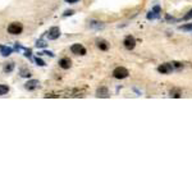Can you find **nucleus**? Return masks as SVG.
<instances>
[{
    "label": "nucleus",
    "instance_id": "nucleus-3",
    "mask_svg": "<svg viewBox=\"0 0 192 192\" xmlns=\"http://www.w3.org/2000/svg\"><path fill=\"white\" fill-rule=\"evenodd\" d=\"M71 51L76 55H86V49L81 44H74L71 46Z\"/></svg>",
    "mask_w": 192,
    "mask_h": 192
},
{
    "label": "nucleus",
    "instance_id": "nucleus-18",
    "mask_svg": "<svg viewBox=\"0 0 192 192\" xmlns=\"http://www.w3.org/2000/svg\"><path fill=\"white\" fill-rule=\"evenodd\" d=\"M191 18H192V9H191V10H190V12H188V13H187V14H186V16H184V17H183V19H184V21H188V19H191Z\"/></svg>",
    "mask_w": 192,
    "mask_h": 192
},
{
    "label": "nucleus",
    "instance_id": "nucleus-13",
    "mask_svg": "<svg viewBox=\"0 0 192 192\" xmlns=\"http://www.w3.org/2000/svg\"><path fill=\"white\" fill-rule=\"evenodd\" d=\"M9 92V87L6 85H0V96L5 95V94Z\"/></svg>",
    "mask_w": 192,
    "mask_h": 192
},
{
    "label": "nucleus",
    "instance_id": "nucleus-9",
    "mask_svg": "<svg viewBox=\"0 0 192 192\" xmlns=\"http://www.w3.org/2000/svg\"><path fill=\"white\" fill-rule=\"evenodd\" d=\"M96 96L97 97H108L109 96V91H108L106 87H100L96 91Z\"/></svg>",
    "mask_w": 192,
    "mask_h": 192
},
{
    "label": "nucleus",
    "instance_id": "nucleus-1",
    "mask_svg": "<svg viewBox=\"0 0 192 192\" xmlns=\"http://www.w3.org/2000/svg\"><path fill=\"white\" fill-rule=\"evenodd\" d=\"M128 74H130V72H128V69L124 68V67H118V68H115L114 71H113V76H114L117 79L127 78Z\"/></svg>",
    "mask_w": 192,
    "mask_h": 192
},
{
    "label": "nucleus",
    "instance_id": "nucleus-8",
    "mask_svg": "<svg viewBox=\"0 0 192 192\" xmlns=\"http://www.w3.org/2000/svg\"><path fill=\"white\" fill-rule=\"evenodd\" d=\"M172 69L173 67L170 64H162L160 67L158 68V71L162 73V74H166V73H169V72H172Z\"/></svg>",
    "mask_w": 192,
    "mask_h": 192
},
{
    "label": "nucleus",
    "instance_id": "nucleus-10",
    "mask_svg": "<svg viewBox=\"0 0 192 192\" xmlns=\"http://www.w3.org/2000/svg\"><path fill=\"white\" fill-rule=\"evenodd\" d=\"M12 51H13L12 47L4 46V45H0V53H1L3 57H8V55L12 54Z\"/></svg>",
    "mask_w": 192,
    "mask_h": 192
},
{
    "label": "nucleus",
    "instance_id": "nucleus-11",
    "mask_svg": "<svg viewBox=\"0 0 192 192\" xmlns=\"http://www.w3.org/2000/svg\"><path fill=\"white\" fill-rule=\"evenodd\" d=\"M13 69H14V63H6V64L4 65V72L5 73L12 72Z\"/></svg>",
    "mask_w": 192,
    "mask_h": 192
},
{
    "label": "nucleus",
    "instance_id": "nucleus-12",
    "mask_svg": "<svg viewBox=\"0 0 192 192\" xmlns=\"http://www.w3.org/2000/svg\"><path fill=\"white\" fill-rule=\"evenodd\" d=\"M97 46H99L100 50H108L109 45H108L106 41H99V43H97Z\"/></svg>",
    "mask_w": 192,
    "mask_h": 192
},
{
    "label": "nucleus",
    "instance_id": "nucleus-4",
    "mask_svg": "<svg viewBox=\"0 0 192 192\" xmlns=\"http://www.w3.org/2000/svg\"><path fill=\"white\" fill-rule=\"evenodd\" d=\"M46 35H47L49 40H57V38L60 36V30H59V27H51V28L47 31Z\"/></svg>",
    "mask_w": 192,
    "mask_h": 192
},
{
    "label": "nucleus",
    "instance_id": "nucleus-16",
    "mask_svg": "<svg viewBox=\"0 0 192 192\" xmlns=\"http://www.w3.org/2000/svg\"><path fill=\"white\" fill-rule=\"evenodd\" d=\"M36 46L37 47H45V46H46V44H45L44 40H38L37 43H36Z\"/></svg>",
    "mask_w": 192,
    "mask_h": 192
},
{
    "label": "nucleus",
    "instance_id": "nucleus-7",
    "mask_svg": "<svg viewBox=\"0 0 192 192\" xmlns=\"http://www.w3.org/2000/svg\"><path fill=\"white\" fill-rule=\"evenodd\" d=\"M38 86H40V82L36 81V79H31V81H28V82L26 83V89L30 90V91H32V90L37 89Z\"/></svg>",
    "mask_w": 192,
    "mask_h": 192
},
{
    "label": "nucleus",
    "instance_id": "nucleus-2",
    "mask_svg": "<svg viewBox=\"0 0 192 192\" xmlns=\"http://www.w3.org/2000/svg\"><path fill=\"white\" fill-rule=\"evenodd\" d=\"M22 31H23V27H22V24L18 22L10 23L8 26V32L10 35H19V33H22Z\"/></svg>",
    "mask_w": 192,
    "mask_h": 192
},
{
    "label": "nucleus",
    "instance_id": "nucleus-6",
    "mask_svg": "<svg viewBox=\"0 0 192 192\" xmlns=\"http://www.w3.org/2000/svg\"><path fill=\"white\" fill-rule=\"evenodd\" d=\"M59 65H60V68H63V69H69L72 65V62L69 58H63L59 60Z\"/></svg>",
    "mask_w": 192,
    "mask_h": 192
},
{
    "label": "nucleus",
    "instance_id": "nucleus-19",
    "mask_svg": "<svg viewBox=\"0 0 192 192\" xmlns=\"http://www.w3.org/2000/svg\"><path fill=\"white\" fill-rule=\"evenodd\" d=\"M182 30H184V31H188V30H192V23L191 24H187V26H183V27H181Z\"/></svg>",
    "mask_w": 192,
    "mask_h": 192
},
{
    "label": "nucleus",
    "instance_id": "nucleus-17",
    "mask_svg": "<svg viewBox=\"0 0 192 192\" xmlns=\"http://www.w3.org/2000/svg\"><path fill=\"white\" fill-rule=\"evenodd\" d=\"M155 17H158V14H156V13L154 12V10H152V12H150L149 14H147V18H149V19H154Z\"/></svg>",
    "mask_w": 192,
    "mask_h": 192
},
{
    "label": "nucleus",
    "instance_id": "nucleus-20",
    "mask_svg": "<svg viewBox=\"0 0 192 192\" xmlns=\"http://www.w3.org/2000/svg\"><path fill=\"white\" fill-rule=\"evenodd\" d=\"M24 55H26V57L27 58H32V57H31V49H26V54H24Z\"/></svg>",
    "mask_w": 192,
    "mask_h": 192
},
{
    "label": "nucleus",
    "instance_id": "nucleus-21",
    "mask_svg": "<svg viewBox=\"0 0 192 192\" xmlns=\"http://www.w3.org/2000/svg\"><path fill=\"white\" fill-rule=\"evenodd\" d=\"M40 54H45V55H50V57H54V54L51 53V51H43V53H40Z\"/></svg>",
    "mask_w": 192,
    "mask_h": 192
},
{
    "label": "nucleus",
    "instance_id": "nucleus-23",
    "mask_svg": "<svg viewBox=\"0 0 192 192\" xmlns=\"http://www.w3.org/2000/svg\"><path fill=\"white\" fill-rule=\"evenodd\" d=\"M67 3H71V4H74V3H77L78 0H65Z\"/></svg>",
    "mask_w": 192,
    "mask_h": 192
},
{
    "label": "nucleus",
    "instance_id": "nucleus-22",
    "mask_svg": "<svg viewBox=\"0 0 192 192\" xmlns=\"http://www.w3.org/2000/svg\"><path fill=\"white\" fill-rule=\"evenodd\" d=\"M73 14V10H67V12L64 13V16H72Z\"/></svg>",
    "mask_w": 192,
    "mask_h": 192
},
{
    "label": "nucleus",
    "instance_id": "nucleus-5",
    "mask_svg": "<svg viewBox=\"0 0 192 192\" xmlns=\"http://www.w3.org/2000/svg\"><path fill=\"white\" fill-rule=\"evenodd\" d=\"M123 44H124V46L125 49H128V50H132L135 46H136V40H135V37L133 36H127L124 38V41H123Z\"/></svg>",
    "mask_w": 192,
    "mask_h": 192
},
{
    "label": "nucleus",
    "instance_id": "nucleus-14",
    "mask_svg": "<svg viewBox=\"0 0 192 192\" xmlns=\"http://www.w3.org/2000/svg\"><path fill=\"white\" fill-rule=\"evenodd\" d=\"M19 74H21V77H24V78H27V77L31 76V72L27 68H22V69H21V72H19Z\"/></svg>",
    "mask_w": 192,
    "mask_h": 192
},
{
    "label": "nucleus",
    "instance_id": "nucleus-15",
    "mask_svg": "<svg viewBox=\"0 0 192 192\" xmlns=\"http://www.w3.org/2000/svg\"><path fill=\"white\" fill-rule=\"evenodd\" d=\"M35 62H36L37 64L40 65V67H44V65H45V62H44V60H43V59H41V58H38V57H37L36 59H35Z\"/></svg>",
    "mask_w": 192,
    "mask_h": 192
}]
</instances>
